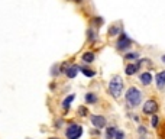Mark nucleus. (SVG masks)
<instances>
[{"mask_svg": "<svg viewBox=\"0 0 165 139\" xmlns=\"http://www.w3.org/2000/svg\"><path fill=\"white\" fill-rule=\"evenodd\" d=\"M49 139H58V138H49Z\"/></svg>", "mask_w": 165, "mask_h": 139, "instance_id": "obj_25", "label": "nucleus"}, {"mask_svg": "<svg viewBox=\"0 0 165 139\" xmlns=\"http://www.w3.org/2000/svg\"><path fill=\"white\" fill-rule=\"evenodd\" d=\"M77 73H78V67H77V65H71V67H68V68L65 70V74H67L68 78H74V77L77 75Z\"/></svg>", "mask_w": 165, "mask_h": 139, "instance_id": "obj_9", "label": "nucleus"}, {"mask_svg": "<svg viewBox=\"0 0 165 139\" xmlns=\"http://www.w3.org/2000/svg\"><path fill=\"white\" fill-rule=\"evenodd\" d=\"M151 125H152V128H156L158 126V116L156 115H152V119H151Z\"/></svg>", "mask_w": 165, "mask_h": 139, "instance_id": "obj_19", "label": "nucleus"}, {"mask_svg": "<svg viewBox=\"0 0 165 139\" xmlns=\"http://www.w3.org/2000/svg\"><path fill=\"white\" fill-rule=\"evenodd\" d=\"M142 100V93L136 88V87H129V90L126 91V103L131 107H138L141 104Z\"/></svg>", "mask_w": 165, "mask_h": 139, "instance_id": "obj_1", "label": "nucleus"}, {"mask_svg": "<svg viewBox=\"0 0 165 139\" xmlns=\"http://www.w3.org/2000/svg\"><path fill=\"white\" fill-rule=\"evenodd\" d=\"M139 81L142 83L143 86H149V84L152 83V74L148 73V71H146V73H142L141 77H139Z\"/></svg>", "mask_w": 165, "mask_h": 139, "instance_id": "obj_7", "label": "nucleus"}, {"mask_svg": "<svg viewBox=\"0 0 165 139\" xmlns=\"http://www.w3.org/2000/svg\"><path fill=\"white\" fill-rule=\"evenodd\" d=\"M116 130H117V129L114 128V126H110V128H107V130H106V139H114Z\"/></svg>", "mask_w": 165, "mask_h": 139, "instance_id": "obj_15", "label": "nucleus"}, {"mask_svg": "<svg viewBox=\"0 0 165 139\" xmlns=\"http://www.w3.org/2000/svg\"><path fill=\"white\" fill-rule=\"evenodd\" d=\"M114 139H125V133L122 130H116V135H114Z\"/></svg>", "mask_w": 165, "mask_h": 139, "instance_id": "obj_20", "label": "nucleus"}, {"mask_svg": "<svg viewBox=\"0 0 165 139\" xmlns=\"http://www.w3.org/2000/svg\"><path fill=\"white\" fill-rule=\"evenodd\" d=\"M81 135H83V128H81L80 125H77V123L70 125V126H68V129L65 130L67 139H78Z\"/></svg>", "mask_w": 165, "mask_h": 139, "instance_id": "obj_4", "label": "nucleus"}, {"mask_svg": "<svg viewBox=\"0 0 165 139\" xmlns=\"http://www.w3.org/2000/svg\"><path fill=\"white\" fill-rule=\"evenodd\" d=\"M94 58H96L94 52H84V54H83V61H84V63H87V64L93 63V61H94Z\"/></svg>", "mask_w": 165, "mask_h": 139, "instance_id": "obj_12", "label": "nucleus"}, {"mask_svg": "<svg viewBox=\"0 0 165 139\" xmlns=\"http://www.w3.org/2000/svg\"><path fill=\"white\" fill-rule=\"evenodd\" d=\"M87 115H88L87 107H84V106H80V107H78V116H81V118H86Z\"/></svg>", "mask_w": 165, "mask_h": 139, "instance_id": "obj_17", "label": "nucleus"}, {"mask_svg": "<svg viewBox=\"0 0 165 139\" xmlns=\"http://www.w3.org/2000/svg\"><path fill=\"white\" fill-rule=\"evenodd\" d=\"M91 123H93L94 128L103 129L106 126V119L103 116H100V115H94V116H91Z\"/></svg>", "mask_w": 165, "mask_h": 139, "instance_id": "obj_6", "label": "nucleus"}, {"mask_svg": "<svg viewBox=\"0 0 165 139\" xmlns=\"http://www.w3.org/2000/svg\"><path fill=\"white\" fill-rule=\"evenodd\" d=\"M138 68H139V65L138 64H129L128 67H126V74L128 75H133V74H136L138 73Z\"/></svg>", "mask_w": 165, "mask_h": 139, "instance_id": "obj_10", "label": "nucleus"}, {"mask_svg": "<svg viewBox=\"0 0 165 139\" xmlns=\"http://www.w3.org/2000/svg\"><path fill=\"white\" fill-rule=\"evenodd\" d=\"M162 61H164V63H165V55H164V57H162Z\"/></svg>", "mask_w": 165, "mask_h": 139, "instance_id": "obj_24", "label": "nucleus"}, {"mask_svg": "<svg viewBox=\"0 0 165 139\" xmlns=\"http://www.w3.org/2000/svg\"><path fill=\"white\" fill-rule=\"evenodd\" d=\"M93 22H96V25H97V26H101V25H103V19H101V18H94Z\"/></svg>", "mask_w": 165, "mask_h": 139, "instance_id": "obj_22", "label": "nucleus"}, {"mask_svg": "<svg viewBox=\"0 0 165 139\" xmlns=\"http://www.w3.org/2000/svg\"><path fill=\"white\" fill-rule=\"evenodd\" d=\"M109 91L111 93V96L119 99L123 93V80L119 75H114L109 83Z\"/></svg>", "mask_w": 165, "mask_h": 139, "instance_id": "obj_2", "label": "nucleus"}, {"mask_svg": "<svg viewBox=\"0 0 165 139\" xmlns=\"http://www.w3.org/2000/svg\"><path fill=\"white\" fill-rule=\"evenodd\" d=\"M76 99V96L74 94H70V96H67L65 97V100L62 101V107L65 109V110H68L70 109V106H71V103H73V100Z\"/></svg>", "mask_w": 165, "mask_h": 139, "instance_id": "obj_13", "label": "nucleus"}, {"mask_svg": "<svg viewBox=\"0 0 165 139\" xmlns=\"http://www.w3.org/2000/svg\"><path fill=\"white\" fill-rule=\"evenodd\" d=\"M132 39L126 35L125 32H122L119 35V38H117V43H116V48H117V51H126V49H129L131 46H132Z\"/></svg>", "mask_w": 165, "mask_h": 139, "instance_id": "obj_3", "label": "nucleus"}, {"mask_svg": "<svg viewBox=\"0 0 165 139\" xmlns=\"http://www.w3.org/2000/svg\"><path fill=\"white\" fill-rule=\"evenodd\" d=\"M86 101L90 103V104H94V103L97 101V96H96L94 93H87V94H86Z\"/></svg>", "mask_w": 165, "mask_h": 139, "instance_id": "obj_16", "label": "nucleus"}, {"mask_svg": "<svg viewBox=\"0 0 165 139\" xmlns=\"http://www.w3.org/2000/svg\"><path fill=\"white\" fill-rule=\"evenodd\" d=\"M87 35H88V41H90V42H94V41H96V32H94L93 29H88Z\"/></svg>", "mask_w": 165, "mask_h": 139, "instance_id": "obj_18", "label": "nucleus"}, {"mask_svg": "<svg viewBox=\"0 0 165 139\" xmlns=\"http://www.w3.org/2000/svg\"><path fill=\"white\" fill-rule=\"evenodd\" d=\"M74 1H76V3H81L83 0H74Z\"/></svg>", "mask_w": 165, "mask_h": 139, "instance_id": "obj_23", "label": "nucleus"}, {"mask_svg": "<svg viewBox=\"0 0 165 139\" xmlns=\"http://www.w3.org/2000/svg\"><path fill=\"white\" fill-rule=\"evenodd\" d=\"M155 80H156V87L159 88V90H162L165 86V71H161V73H158L156 77H155Z\"/></svg>", "mask_w": 165, "mask_h": 139, "instance_id": "obj_8", "label": "nucleus"}, {"mask_svg": "<svg viewBox=\"0 0 165 139\" xmlns=\"http://www.w3.org/2000/svg\"><path fill=\"white\" fill-rule=\"evenodd\" d=\"M158 110V103L155 100H148L145 104H143V113L146 115H154Z\"/></svg>", "mask_w": 165, "mask_h": 139, "instance_id": "obj_5", "label": "nucleus"}, {"mask_svg": "<svg viewBox=\"0 0 165 139\" xmlns=\"http://www.w3.org/2000/svg\"><path fill=\"white\" fill-rule=\"evenodd\" d=\"M119 33H120V26L113 25V26L109 28V36H117Z\"/></svg>", "mask_w": 165, "mask_h": 139, "instance_id": "obj_14", "label": "nucleus"}, {"mask_svg": "<svg viewBox=\"0 0 165 139\" xmlns=\"http://www.w3.org/2000/svg\"><path fill=\"white\" fill-rule=\"evenodd\" d=\"M78 70H80L83 74L86 75V77H90V78L96 75V71H94V70H91V68H87V67H80Z\"/></svg>", "mask_w": 165, "mask_h": 139, "instance_id": "obj_11", "label": "nucleus"}, {"mask_svg": "<svg viewBox=\"0 0 165 139\" xmlns=\"http://www.w3.org/2000/svg\"><path fill=\"white\" fill-rule=\"evenodd\" d=\"M126 60H135V58H138V54L136 52H131V54H126V57H125Z\"/></svg>", "mask_w": 165, "mask_h": 139, "instance_id": "obj_21", "label": "nucleus"}]
</instances>
